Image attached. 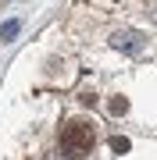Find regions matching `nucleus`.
I'll return each instance as SVG.
<instances>
[{
  "mask_svg": "<svg viewBox=\"0 0 157 160\" xmlns=\"http://www.w3.org/2000/svg\"><path fill=\"white\" fill-rule=\"evenodd\" d=\"M93 149V125L82 118H71L68 125L61 128V153L68 160H79Z\"/></svg>",
  "mask_w": 157,
  "mask_h": 160,
  "instance_id": "obj_1",
  "label": "nucleus"
},
{
  "mask_svg": "<svg viewBox=\"0 0 157 160\" xmlns=\"http://www.w3.org/2000/svg\"><path fill=\"white\" fill-rule=\"evenodd\" d=\"M111 46H114V50H122V53H143L146 50V39L139 32H132V29H118V32H111Z\"/></svg>",
  "mask_w": 157,
  "mask_h": 160,
  "instance_id": "obj_2",
  "label": "nucleus"
},
{
  "mask_svg": "<svg viewBox=\"0 0 157 160\" xmlns=\"http://www.w3.org/2000/svg\"><path fill=\"white\" fill-rule=\"evenodd\" d=\"M18 29H22V22H18V18L4 22V25H0V43H11L14 36H18Z\"/></svg>",
  "mask_w": 157,
  "mask_h": 160,
  "instance_id": "obj_3",
  "label": "nucleus"
},
{
  "mask_svg": "<svg viewBox=\"0 0 157 160\" xmlns=\"http://www.w3.org/2000/svg\"><path fill=\"white\" fill-rule=\"evenodd\" d=\"M125 110H128V100L125 96H114V100H111V114H125Z\"/></svg>",
  "mask_w": 157,
  "mask_h": 160,
  "instance_id": "obj_4",
  "label": "nucleus"
},
{
  "mask_svg": "<svg viewBox=\"0 0 157 160\" xmlns=\"http://www.w3.org/2000/svg\"><path fill=\"white\" fill-rule=\"evenodd\" d=\"M111 149H114V153H128V139L125 135H114V139H111Z\"/></svg>",
  "mask_w": 157,
  "mask_h": 160,
  "instance_id": "obj_5",
  "label": "nucleus"
},
{
  "mask_svg": "<svg viewBox=\"0 0 157 160\" xmlns=\"http://www.w3.org/2000/svg\"><path fill=\"white\" fill-rule=\"evenodd\" d=\"M150 14H154V22H157V4H154V7H150Z\"/></svg>",
  "mask_w": 157,
  "mask_h": 160,
  "instance_id": "obj_6",
  "label": "nucleus"
}]
</instances>
